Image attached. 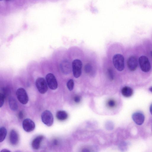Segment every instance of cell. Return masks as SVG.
Listing matches in <instances>:
<instances>
[{"label": "cell", "mask_w": 152, "mask_h": 152, "mask_svg": "<svg viewBox=\"0 0 152 152\" xmlns=\"http://www.w3.org/2000/svg\"><path fill=\"white\" fill-rule=\"evenodd\" d=\"M113 62L114 66L119 71H122L124 68V58L121 55L117 54L114 56Z\"/></svg>", "instance_id": "obj_1"}, {"label": "cell", "mask_w": 152, "mask_h": 152, "mask_svg": "<svg viewBox=\"0 0 152 152\" xmlns=\"http://www.w3.org/2000/svg\"><path fill=\"white\" fill-rule=\"evenodd\" d=\"M82 63L81 61L78 59L74 60L72 63V68L74 77L76 78L80 77L82 72Z\"/></svg>", "instance_id": "obj_2"}, {"label": "cell", "mask_w": 152, "mask_h": 152, "mask_svg": "<svg viewBox=\"0 0 152 152\" xmlns=\"http://www.w3.org/2000/svg\"><path fill=\"white\" fill-rule=\"evenodd\" d=\"M35 85L38 91L41 94L45 93L48 90V85L46 81L42 77L37 78Z\"/></svg>", "instance_id": "obj_3"}, {"label": "cell", "mask_w": 152, "mask_h": 152, "mask_svg": "<svg viewBox=\"0 0 152 152\" xmlns=\"http://www.w3.org/2000/svg\"><path fill=\"white\" fill-rule=\"evenodd\" d=\"M41 118L43 122L48 126H51L54 122V117L52 113L49 111H44L42 114Z\"/></svg>", "instance_id": "obj_4"}, {"label": "cell", "mask_w": 152, "mask_h": 152, "mask_svg": "<svg viewBox=\"0 0 152 152\" xmlns=\"http://www.w3.org/2000/svg\"><path fill=\"white\" fill-rule=\"evenodd\" d=\"M17 98L19 102L23 104H27L29 101L28 94L23 88H19L16 92Z\"/></svg>", "instance_id": "obj_5"}, {"label": "cell", "mask_w": 152, "mask_h": 152, "mask_svg": "<svg viewBox=\"0 0 152 152\" xmlns=\"http://www.w3.org/2000/svg\"><path fill=\"white\" fill-rule=\"evenodd\" d=\"M46 79L48 86L50 89L55 90L58 87V83L55 76L52 73H49L46 76Z\"/></svg>", "instance_id": "obj_6"}, {"label": "cell", "mask_w": 152, "mask_h": 152, "mask_svg": "<svg viewBox=\"0 0 152 152\" xmlns=\"http://www.w3.org/2000/svg\"><path fill=\"white\" fill-rule=\"evenodd\" d=\"M139 62L140 68L142 71L144 72H148L151 69L150 62L146 56H142L139 58Z\"/></svg>", "instance_id": "obj_7"}, {"label": "cell", "mask_w": 152, "mask_h": 152, "mask_svg": "<svg viewBox=\"0 0 152 152\" xmlns=\"http://www.w3.org/2000/svg\"><path fill=\"white\" fill-rule=\"evenodd\" d=\"M22 126L23 130L27 132H30L33 131L35 127L34 122L29 119H26L23 120Z\"/></svg>", "instance_id": "obj_8"}, {"label": "cell", "mask_w": 152, "mask_h": 152, "mask_svg": "<svg viewBox=\"0 0 152 152\" xmlns=\"http://www.w3.org/2000/svg\"><path fill=\"white\" fill-rule=\"evenodd\" d=\"M132 118L134 122L139 125L143 124L145 120L144 115L140 112L134 113L132 116Z\"/></svg>", "instance_id": "obj_9"}, {"label": "cell", "mask_w": 152, "mask_h": 152, "mask_svg": "<svg viewBox=\"0 0 152 152\" xmlns=\"http://www.w3.org/2000/svg\"><path fill=\"white\" fill-rule=\"evenodd\" d=\"M9 139L10 143L12 145L16 146L19 143V135L15 130L12 129L10 133Z\"/></svg>", "instance_id": "obj_10"}, {"label": "cell", "mask_w": 152, "mask_h": 152, "mask_svg": "<svg viewBox=\"0 0 152 152\" xmlns=\"http://www.w3.org/2000/svg\"><path fill=\"white\" fill-rule=\"evenodd\" d=\"M137 61L134 56H131L128 59L127 61L128 67L129 70L132 71L135 70L137 66Z\"/></svg>", "instance_id": "obj_11"}, {"label": "cell", "mask_w": 152, "mask_h": 152, "mask_svg": "<svg viewBox=\"0 0 152 152\" xmlns=\"http://www.w3.org/2000/svg\"><path fill=\"white\" fill-rule=\"evenodd\" d=\"M44 138V136L41 135L37 136L35 137L32 143V148L36 150L39 149L40 148L41 143Z\"/></svg>", "instance_id": "obj_12"}, {"label": "cell", "mask_w": 152, "mask_h": 152, "mask_svg": "<svg viewBox=\"0 0 152 152\" xmlns=\"http://www.w3.org/2000/svg\"><path fill=\"white\" fill-rule=\"evenodd\" d=\"M70 63L67 61H63L61 65V70L63 73L68 74L70 72L71 67Z\"/></svg>", "instance_id": "obj_13"}, {"label": "cell", "mask_w": 152, "mask_h": 152, "mask_svg": "<svg viewBox=\"0 0 152 152\" xmlns=\"http://www.w3.org/2000/svg\"><path fill=\"white\" fill-rule=\"evenodd\" d=\"M121 93L122 95L124 97H129L133 95V91L130 87L126 86L122 88Z\"/></svg>", "instance_id": "obj_14"}, {"label": "cell", "mask_w": 152, "mask_h": 152, "mask_svg": "<svg viewBox=\"0 0 152 152\" xmlns=\"http://www.w3.org/2000/svg\"><path fill=\"white\" fill-rule=\"evenodd\" d=\"M56 117L59 121H64L68 118V113L65 111H59L56 113Z\"/></svg>", "instance_id": "obj_15"}, {"label": "cell", "mask_w": 152, "mask_h": 152, "mask_svg": "<svg viewBox=\"0 0 152 152\" xmlns=\"http://www.w3.org/2000/svg\"><path fill=\"white\" fill-rule=\"evenodd\" d=\"M9 104L11 109L12 111H17L18 108V104L16 99L12 97H10L8 99Z\"/></svg>", "instance_id": "obj_16"}, {"label": "cell", "mask_w": 152, "mask_h": 152, "mask_svg": "<svg viewBox=\"0 0 152 152\" xmlns=\"http://www.w3.org/2000/svg\"><path fill=\"white\" fill-rule=\"evenodd\" d=\"M7 134L6 129L4 127H2L0 129V142H3L5 139Z\"/></svg>", "instance_id": "obj_17"}, {"label": "cell", "mask_w": 152, "mask_h": 152, "mask_svg": "<svg viewBox=\"0 0 152 152\" xmlns=\"http://www.w3.org/2000/svg\"><path fill=\"white\" fill-rule=\"evenodd\" d=\"M116 105L115 101L113 99L109 100L107 103V105L108 107L110 108H113L115 107Z\"/></svg>", "instance_id": "obj_18"}, {"label": "cell", "mask_w": 152, "mask_h": 152, "mask_svg": "<svg viewBox=\"0 0 152 152\" xmlns=\"http://www.w3.org/2000/svg\"><path fill=\"white\" fill-rule=\"evenodd\" d=\"M67 85L68 89L70 91H72L74 88V82L73 80L70 79L67 82Z\"/></svg>", "instance_id": "obj_19"}, {"label": "cell", "mask_w": 152, "mask_h": 152, "mask_svg": "<svg viewBox=\"0 0 152 152\" xmlns=\"http://www.w3.org/2000/svg\"><path fill=\"white\" fill-rule=\"evenodd\" d=\"M6 97L4 94L1 93L0 94V107H2L3 105Z\"/></svg>", "instance_id": "obj_20"}, {"label": "cell", "mask_w": 152, "mask_h": 152, "mask_svg": "<svg viewBox=\"0 0 152 152\" xmlns=\"http://www.w3.org/2000/svg\"><path fill=\"white\" fill-rule=\"evenodd\" d=\"M92 70V66L90 64H86L85 67V71L87 73H89Z\"/></svg>", "instance_id": "obj_21"}, {"label": "cell", "mask_w": 152, "mask_h": 152, "mask_svg": "<svg viewBox=\"0 0 152 152\" xmlns=\"http://www.w3.org/2000/svg\"><path fill=\"white\" fill-rule=\"evenodd\" d=\"M108 74L109 79L113 80V74L112 70L111 69H109L108 70Z\"/></svg>", "instance_id": "obj_22"}, {"label": "cell", "mask_w": 152, "mask_h": 152, "mask_svg": "<svg viewBox=\"0 0 152 152\" xmlns=\"http://www.w3.org/2000/svg\"><path fill=\"white\" fill-rule=\"evenodd\" d=\"M81 98L79 96H76L74 98V100L75 103H79L80 102Z\"/></svg>", "instance_id": "obj_23"}, {"label": "cell", "mask_w": 152, "mask_h": 152, "mask_svg": "<svg viewBox=\"0 0 152 152\" xmlns=\"http://www.w3.org/2000/svg\"><path fill=\"white\" fill-rule=\"evenodd\" d=\"M24 117V113L23 112L21 111H19L18 114V117L20 119H22Z\"/></svg>", "instance_id": "obj_24"}, {"label": "cell", "mask_w": 152, "mask_h": 152, "mask_svg": "<svg viewBox=\"0 0 152 152\" xmlns=\"http://www.w3.org/2000/svg\"><path fill=\"white\" fill-rule=\"evenodd\" d=\"M10 152V151L9 150L7 149H4L2 150L1 152Z\"/></svg>", "instance_id": "obj_25"}, {"label": "cell", "mask_w": 152, "mask_h": 152, "mask_svg": "<svg viewBox=\"0 0 152 152\" xmlns=\"http://www.w3.org/2000/svg\"><path fill=\"white\" fill-rule=\"evenodd\" d=\"M150 111L151 115H152V104H151L150 107Z\"/></svg>", "instance_id": "obj_26"}, {"label": "cell", "mask_w": 152, "mask_h": 152, "mask_svg": "<svg viewBox=\"0 0 152 152\" xmlns=\"http://www.w3.org/2000/svg\"><path fill=\"white\" fill-rule=\"evenodd\" d=\"M149 91L151 93H152V86L149 89Z\"/></svg>", "instance_id": "obj_27"}, {"label": "cell", "mask_w": 152, "mask_h": 152, "mask_svg": "<svg viewBox=\"0 0 152 152\" xmlns=\"http://www.w3.org/2000/svg\"><path fill=\"white\" fill-rule=\"evenodd\" d=\"M150 53H151V57L152 58V51H151V52Z\"/></svg>", "instance_id": "obj_28"}, {"label": "cell", "mask_w": 152, "mask_h": 152, "mask_svg": "<svg viewBox=\"0 0 152 152\" xmlns=\"http://www.w3.org/2000/svg\"><path fill=\"white\" fill-rule=\"evenodd\" d=\"M6 1H10V0H6Z\"/></svg>", "instance_id": "obj_29"}, {"label": "cell", "mask_w": 152, "mask_h": 152, "mask_svg": "<svg viewBox=\"0 0 152 152\" xmlns=\"http://www.w3.org/2000/svg\"><path fill=\"white\" fill-rule=\"evenodd\" d=\"M1 1H2V0H1Z\"/></svg>", "instance_id": "obj_30"}]
</instances>
